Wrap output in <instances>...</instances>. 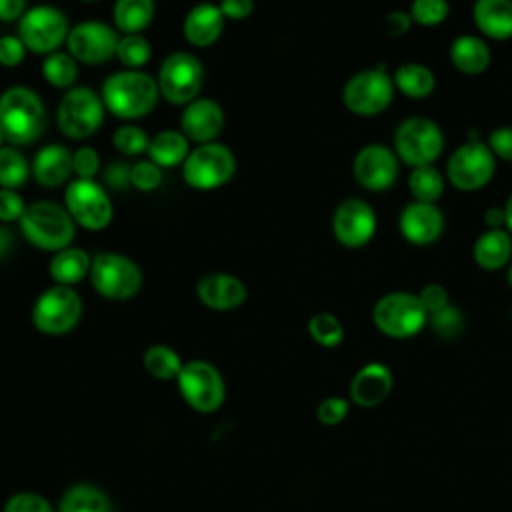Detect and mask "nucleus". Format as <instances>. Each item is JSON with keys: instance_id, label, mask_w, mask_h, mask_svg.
I'll list each match as a JSON object with an SVG mask.
<instances>
[{"instance_id": "nucleus-30", "label": "nucleus", "mask_w": 512, "mask_h": 512, "mask_svg": "<svg viewBox=\"0 0 512 512\" xmlns=\"http://www.w3.org/2000/svg\"><path fill=\"white\" fill-rule=\"evenodd\" d=\"M190 154L188 138L182 130H162L158 132L148 146V156L160 168H172L184 164L186 156Z\"/></svg>"}, {"instance_id": "nucleus-14", "label": "nucleus", "mask_w": 512, "mask_h": 512, "mask_svg": "<svg viewBox=\"0 0 512 512\" xmlns=\"http://www.w3.org/2000/svg\"><path fill=\"white\" fill-rule=\"evenodd\" d=\"M64 208L86 230H102L110 224L114 208L108 192L94 178H76L64 190Z\"/></svg>"}, {"instance_id": "nucleus-37", "label": "nucleus", "mask_w": 512, "mask_h": 512, "mask_svg": "<svg viewBox=\"0 0 512 512\" xmlns=\"http://www.w3.org/2000/svg\"><path fill=\"white\" fill-rule=\"evenodd\" d=\"M308 334L316 344L336 348L344 340V326L334 314L318 312L308 320Z\"/></svg>"}, {"instance_id": "nucleus-38", "label": "nucleus", "mask_w": 512, "mask_h": 512, "mask_svg": "<svg viewBox=\"0 0 512 512\" xmlns=\"http://www.w3.org/2000/svg\"><path fill=\"white\" fill-rule=\"evenodd\" d=\"M152 56V46L142 34H124L116 46V58L128 68H142Z\"/></svg>"}, {"instance_id": "nucleus-33", "label": "nucleus", "mask_w": 512, "mask_h": 512, "mask_svg": "<svg viewBox=\"0 0 512 512\" xmlns=\"http://www.w3.org/2000/svg\"><path fill=\"white\" fill-rule=\"evenodd\" d=\"M446 188V174H442L434 164L410 168L408 190L412 200L436 204Z\"/></svg>"}, {"instance_id": "nucleus-7", "label": "nucleus", "mask_w": 512, "mask_h": 512, "mask_svg": "<svg viewBox=\"0 0 512 512\" xmlns=\"http://www.w3.org/2000/svg\"><path fill=\"white\" fill-rule=\"evenodd\" d=\"M396 88L386 66L364 68L352 74L342 88V104L356 116H378L394 100Z\"/></svg>"}, {"instance_id": "nucleus-48", "label": "nucleus", "mask_w": 512, "mask_h": 512, "mask_svg": "<svg viewBox=\"0 0 512 512\" xmlns=\"http://www.w3.org/2000/svg\"><path fill=\"white\" fill-rule=\"evenodd\" d=\"M26 210V204L18 190L0 188V222H18Z\"/></svg>"}, {"instance_id": "nucleus-20", "label": "nucleus", "mask_w": 512, "mask_h": 512, "mask_svg": "<svg viewBox=\"0 0 512 512\" xmlns=\"http://www.w3.org/2000/svg\"><path fill=\"white\" fill-rule=\"evenodd\" d=\"M224 126V110L212 98H196L184 106L180 128L184 136L196 144L214 142Z\"/></svg>"}, {"instance_id": "nucleus-3", "label": "nucleus", "mask_w": 512, "mask_h": 512, "mask_svg": "<svg viewBox=\"0 0 512 512\" xmlns=\"http://www.w3.org/2000/svg\"><path fill=\"white\" fill-rule=\"evenodd\" d=\"M18 224L24 238L32 246L46 252H58L62 248H68L76 234V222L72 220L68 210L48 200L28 204Z\"/></svg>"}, {"instance_id": "nucleus-51", "label": "nucleus", "mask_w": 512, "mask_h": 512, "mask_svg": "<svg viewBox=\"0 0 512 512\" xmlns=\"http://www.w3.org/2000/svg\"><path fill=\"white\" fill-rule=\"evenodd\" d=\"M220 10L224 18L230 20H242L252 14L254 10V0H220Z\"/></svg>"}, {"instance_id": "nucleus-6", "label": "nucleus", "mask_w": 512, "mask_h": 512, "mask_svg": "<svg viewBox=\"0 0 512 512\" xmlns=\"http://www.w3.org/2000/svg\"><path fill=\"white\" fill-rule=\"evenodd\" d=\"M444 174L448 184L460 192L482 190L496 174V156L486 142L470 138L450 152Z\"/></svg>"}, {"instance_id": "nucleus-55", "label": "nucleus", "mask_w": 512, "mask_h": 512, "mask_svg": "<svg viewBox=\"0 0 512 512\" xmlns=\"http://www.w3.org/2000/svg\"><path fill=\"white\" fill-rule=\"evenodd\" d=\"M12 246H14V238H12L10 230L0 226V258H4L12 250Z\"/></svg>"}, {"instance_id": "nucleus-9", "label": "nucleus", "mask_w": 512, "mask_h": 512, "mask_svg": "<svg viewBox=\"0 0 512 512\" xmlns=\"http://www.w3.org/2000/svg\"><path fill=\"white\" fill-rule=\"evenodd\" d=\"M236 170V158L226 144H198L182 164V176L190 188L214 190L224 186Z\"/></svg>"}, {"instance_id": "nucleus-44", "label": "nucleus", "mask_w": 512, "mask_h": 512, "mask_svg": "<svg viewBox=\"0 0 512 512\" xmlns=\"http://www.w3.org/2000/svg\"><path fill=\"white\" fill-rule=\"evenodd\" d=\"M348 400L340 396H328L324 398L316 408V418L326 426H336L348 416Z\"/></svg>"}, {"instance_id": "nucleus-53", "label": "nucleus", "mask_w": 512, "mask_h": 512, "mask_svg": "<svg viewBox=\"0 0 512 512\" xmlns=\"http://www.w3.org/2000/svg\"><path fill=\"white\" fill-rule=\"evenodd\" d=\"M106 180L112 186H126V184H130V166H126V164L110 166V170L106 172Z\"/></svg>"}, {"instance_id": "nucleus-12", "label": "nucleus", "mask_w": 512, "mask_h": 512, "mask_svg": "<svg viewBox=\"0 0 512 512\" xmlns=\"http://www.w3.org/2000/svg\"><path fill=\"white\" fill-rule=\"evenodd\" d=\"M82 316V300L72 286L54 284L44 290L32 308V324L36 330L60 336L70 332Z\"/></svg>"}, {"instance_id": "nucleus-13", "label": "nucleus", "mask_w": 512, "mask_h": 512, "mask_svg": "<svg viewBox=\"0 0 512 512\" xmlns=\"http://www.w3.org/2000/svg\"><path fill=\"white\" fill-rule=\"evenodd\" d=\"M70 32L66 14L50 4L34 6L18 20V38L26 50L36 54H52L66 42Z\"/></svg>"}, {"instance_id": "nucleus-22", "label": "nucleus", "mask_w": 512, "mask_h": 512, "mask_svg": "<svg viewBox=\"0 0 512 512\" xmlns=\"http://www.w3.org/2000/svg\"><path fill=\"white\" fill-rule=\"evenodd\" d=\"M196 296L204 306L218 312H226L244 304L248 292L238 276L226 272H210L198 280Z\"/></svg>"}, {"instance_id": "nucleus-49", "label": "nucleus", "mask_w": 512, "mask_h": 512, "mask_svg": "<svg viewBox=\"0 0 512 512\" xmlns=\"http://www.w3.org/2000/svg\"><path fill=\"white\" fill-rule=\"evenodd\" d=\"M26 56V46L22 44V40L18 36L6 34L0 36V64L2 66H18Z\"/></svg>"}, {"instance_id": "nucleus-16", "label": "nucleus", "mask_w": 512, "mask_h": 512, "mask_svg": "<svg viewBox=\"0 0 512 512\" xmlns=\"http://www.w3.org/2000/svg\"><path fill=\"white\" fill-rule=\"evenodd\" d=\"M376 212L364 198H344L332 212V234L348 250L364 248L376 234Z\"/></svg>"}, {"instance_id": "nucleus-26", "label": "nucleus", "mask_w": 512, "mask_h": 512, "mask_svg": "<svg viewBox=\"0 0 512 512\" xmlns=\"http://www.w3.org/2000/svg\"><path fill=\"white\" fill-rule=\"evenodd\" d=\"M472 22L482 38H512V0H474Z\"/></svg>"}, {"instance_id": "nucleus-31", "label": "nucleus", "mask_w": 512, "mask_h": 512, "mask_svg": "<svg viewBox=\"0 0 512 512\" xmlns=\"http://www.w3.org/2000/svg\"><path fill=\"white\" fill-rule=\"evenodd\" d=\"M114 24L124 34H140L154 18V0H116Z\"/></svg>"}, {"instance_id": "nucleus-35", "label": "nucleus", "mask_w": 512, "mask_h": 512, "mask_svg": "<svg viewBox=\"0 0 512 512\" xmlns=\"http://www.w3.org/2000/svg\"><path fill=\"white\" fill-rule=\"evenodd\" d=\"M30 166L26 156L14 148V146H2L0 148V188L18 190L24 186L30 174Z\"/></svg>"}, {"instance_id": "nucleus-24", "label": "nucleus", "mask_w": 512, "mask_h": 512, "mask_svg": "<svg viewBox=\"0 0 512 512\" xmlns=\"http://www.w3.org/2000/svg\"><path fill=\"white\" fill-rule=\"evenodd\" d=\"M452 66L464 76H480L492 62L488 42L480 34H460L448 46Z\"/></svg>"}, {"instance_id": "nucleus-57", "label": "nucleus", "mask_w": 512, "mask_h": 512, "mask_svg": "<svg viewBox=\"0 0 512 512\" xmlns=\"http://www.w3.org/2000/svg\"><path fill=\"white\" fill-rule=\"evenodd\" d=\"M506 280H508V286L512 288V262H510L508 268H506Z\"/></svg>"}, {"instance_id": "nucleus-2", "label": "nucleus", "mask_w": 512, "mask_h": 512, "mask_svg": "<svg viewBox=\"0 0 512 512\" xmlns=\"http://www.w3.org/2000/svg\"><path fill=\"white\" fill-rule=\"evenodd\" d=\"M44 126V102L32 88L10 86L0 94V128L12 146L32 144Z\"/></svg>"}, {"instance_id": "nucleus-5", "label": "nucleus", "mask_w": 512, "mask_h": 512, "mask_svg": "<svg viewBox=\"0 0 512 512\" xmlns=\"http://www.w3.org/2000/svg\"><path fill=\"white\" fill-rule=\"evenodd\" d=\"M372 322L384 336L406 340L424 330L428 324V312L418 300V294L394 290L376 300L372 308Z\"/></svg>"}, {"instance_id": "nucleus-41", "label": "nucleus", "mask_w": 512, "mask_h": 512, "mask_svg": "<svg viewBox=\"0 0 512 512\" xmlns=\"http://www.w3.org/2000/svg\"><path fill=\"white\" fill-rule=\"evenodd\" d=\"M130 184L136 190L152 192L162 184V168L152 160H140L130 166Z\"/></svg>"}, {"instance_id": "nucleus-18", "label": "nucleus", "mask_w": 512, "mask_h": 512, "mask_svg": "<svg viewBox=\"0 0 512 512\" xmlns=\"http://www.w3.org/2000/svg\"><path fill=\"white\" fill-rule=\"evenodd\" d=\"M118 34L100 20H84L70 28L66 46L76 62L102 64L116 56Z\"/></svg>"}, {"instance_id": "nucleus-10", "label": "nucleus", "mask_w": 512, "mask_h": 512, "mask_svg": "<svg viewBox=\"0 0 512 512\" xmlns=\"http://www.w3.org/2000/svg\"><path fill=\"white\" fill-rule=\"evenodd\" d=\"M104 120V102L102 96L96 94L88 86L70 88L56 112V122L60 132L70 140H84L92 136Z\"/></svg>"}, {"instance_id": "nucleus-27", "label": "nucleus", "mask_w": 512, "mask_h": 512, "mask_svg": "<svg viewBox=\"0 0 512 512\" xmlns=\"http://www.w3.org/2000/svg\"><path fill=\"white\" fill-rule=\"evenodd\" d=\"M72 172V154L62 144H46L34 156L32 174L44 188H58L66 184Z\"/></svg>"}, {"instance_id": "nucleus-29", "label": "nucleus", "mask_w": 512, "mask_h": 512, "mask_svg": "<svg viewBox=\"0 0 512 512\" xmlns=\"http://www.w3.org/2000/svg\"><path fill=\"white\" fill-rule=\"evenodd\" d=\"M90 266H92V258L88 256L86 250L68 246L54 252L48 272L56 284L74 286L80 280H84L86 274H90Z\"/></svg>"}, {"instance_id": "nucleus-8", "label": "nucleus", "mask_w": 512, "mask_h": 512, "mask_svg": "<svg viewBox=\"0 0 512 512\" xmlns=\"http://www.w3.org/2000/svg\"><path fill=\"white\" fill-rule=\"evenodd\" d=\"M90 282L94 290L108 300H128L142 288L140 266L118 252H102L92 258Z\"/></svg>"}, {"instance_id": "nucleus-28", "label": "nucleus", "mask_w": 512, "mask_h": 512, "mask_svg": "<svg viewBox=\"0 0 512 512\" xmlns=\"http://www.w3.org/2000/svg\"><path fill=\"white\" fill-rule=\"evenodd\" d=\"M396 92L406 98L422 100L436 90V74L432 68L420 62H404L392 72Z\"/></svg>"}, {"instance_id": "nucleus-46", "label": "nucleus", "mask_w": 512, "mask_h": 512, "mask_svg": "<svg viewBox=\"0 0 512 512\" xmlns=\"http://www.w3.org/2000/svg\"><path fill=\"white\" fill-rule=\"evenodd\" d=\"M496 160L512 162V126H498L494 128L488 138L484 140Z\"/></svg>"}, {"instance_id": "nucleus-4", "label": "nucleus", "mask_w": 512, "mask_h": 512, "mask_svg": "<svg viewBox=\"0 0 512 512\" xmlns=\"http://www.w3.org/2000/svg\"><path fill=\"white\" fill-rule=\"evenodd\" d=\"M392 150L408 168L434 164L444 152V132L428 116H408L394 130Z\"/></svg>"}, {"instance_id": "nucleus-17", "label": "nucleus", "mask_w": 512, "mask_h": 512, "mask_svg": "<svg viewBox=\"0 0 512 512\" xmlns=\"http://www.w3.org/2000/svg\"><path fill=\"white\" fill-rule=\"evenodd\" d=\"M352 176L368 192H386L400 176V160L392 146L372 142L356 152Z\"/></svg>"}, {"instance_id": "nucleus-52", "label": "nucleus", "mask_w": 512, "mask_h": 512, "mask_svg": "<svg viewBox=\"0 0 512 512\" xmlns=\"http://www.w3.org/2000/svg\"><path fill=\"white\" fill-rule=\"evenodd\" d=\"M26 0H0V22H14L24 16Z\"/></svg>"}, {"instance_id": "nucleus-58", "label": "nucleus", "mask_w": 512, "mask_h": 512, "mask_svg": "<svg viewBox=\"0 0 512 512\" xmlns=\"http://www.w3.org/2000/svg\"><path fill=\"white\" fill-rule=\"evenodd\" d=\"M4 140H6V136H4V132H2V128H0V148L4 146Z\"/></svg>"}, {"instance_id": "nucleus-19", "label": "nucleus", "mask_w": 512, "mask_h": 512, "mask_svg": "<svg viewBox=\"0 0 512 512\" xmlns=\"http://www.w3.org/2000/svg\"><path fill=\"white\" fill-rule=\"evenodd\" d=\"M446 220L438 204L408 202L398 214V230L402 238L412 246H430L444 232Z\"/></svg>"}, {"instance_id": "nucleus-59", "label": "nucleus", "mask_w": 512, "mask_h": 512, "mask_svg": "<svg viewBox=\"0 0 512 512\" xmlns=\"http://www.w3.org/2000/svg\"><path fill=\"white\" fill-rule=\"evenodd\" d=\"M82 2H98V0H82Z\"/></svg>"}, {"instance_id": "nucleus-23", "label": "nucleus", "mask_w": 512, "mask_h": 512, "mask_svg": "<svg viewBox=\"0 0 512 512\" xmlns=\"http://www.w3.org/2000/svg\"><path fill=\"white\" fill-rule=\"evenodd\" d=\"M224 30V14L218 4L200 2L192 6L184 18V38L198 48L212 46Z\"/></svg>"}, {"instance_id": "nucleus-42", "label": "nucleus", "mask_w": 512, "mask_h": 512, "mask_svg": "<svg viewBox=\"0 0 512 512\" xmlns=\"http://www.w3.org/2000/svg\"><path fill=\"white\" fill-rule=\"evenodd\" d=\"M428 322H430L432 330L442 338L456 336L464 326V318H462L460 310L454 308L452 304H448L444 310L428 316Z\"/></svg>"}, {"instance_id": "nucleus-54", "label": "nucleus", "mask_w": 512, "mask_h": 512, "mask_svg": "<svg viewBox=\"0 0 512 512\" xmlns=\"http://www.w3.org/2000/svg\"><path fill=\"white\" fill-rule=\"evenodd\" d=\"M484 226H486V228H506L504 208H502V206H490V208L484 212Z\"/></svg>"}, {"instance_id": "nucleus-47", "label": "nucleus", "mask_w": 512, "mask_h": 512, "mask_svg": "<svg viewBox=\"0 0 512 512\" xmlns=\"http://www.w3.org/2000/svg\"><path fill=\"white\" fill-rule=\"evenodd\" d=\"M100 168V156L94 148L82 146L72 154V170L78 178H94Z\"/></svg>"}, {"instance_id": "nucleus-25", "label": "nucleus", "mask_w": 512, "mask_h": 512, "mask_svg": "<svg viewBox=\"0 0 512 512\" xmlns=\"http://www.w3.org/2000/svg\"><path fill=\"white\" fill-rule=\"evenodd\" d=\"M472 260L486 272L508 268L512 262V234L506 228H486L472 244Z\"/></svg>"}, {"instance_id": "nucleus-39", "label": "nucleus", "mask_w": 512, "mask_h": 512, "mask_svg": "<svg viewBox=\"0 0 512 512\" xmlns=\"http://www.w3.org/2000/svg\"><path fill=\"white\" fill-rule=\"evenodd\" d=\"M408 14L412 18V24H418L422 28H434L448 18L450 2L448 0H412Z\"/></svg>"}, {"instance_id": "nucleus-50", "label": "nucleus", "mask_w": 512, "mask_h": 512, "mask_svg": "<svg viewBox=\"0 0 512 512\" xmlns=\"http://www.w3.org/2000/svg\"><path fill=\"white\" fill-rule=\"evenodd\" d=\"M382 28L390 38H400L412 28V18L408 10H392L384 16Z\"/></svg>"}, {"instance_id": "nucleus-36", "label": "nucleus", "mask_w": 512, "mask_h": 512, "mask_svg": "<svg viewBox=\"0 0 512 512\" xmlns=\"http://www.w3.org/2000/svg\"><path fill=\"white\" fill-rule=\"evenodd\" d=\"M182 366L180 356L166 344H154L144 352V368L158 380L176 378Z\"/></svg>"}, {"instance_id": "nucleus-32", "label": "nucleus", "mask_w": 512, "mask_h": 512, "mask_svg": "<svg viewBox=\"0 0 512 512\" xmlns=\"http://www.w3.org/2000/svg\"><path fill=\"white\" fill-rule=\"evenodd\" d=\"M58 512H114V506L100 488L76 484L64 492Z\"/></svg>"}, {"instance_id": "nucleus-40", "label": "nucleus", "mask_w": 512, "mask_h": 512, "mask_svg": "<svg viewBox=\"0 0 512 512\" xmlns=\"http://www.w3.org/2000/svg\"><path fill=\"white\" fill-rule=\"evenodd\" d=\"M112 144H114V148L118 152H122L126 156H138L142 152H148L150 138H148V134L140 126L124 124V126L114 130Z\"/></svg>"}, {"instance_id": "nucleus-21", "label": "nucleus", "mask_w": 512, "mask_h": 512, "mask_svg": "<svg viewBox=\"0 0 512 512\" xmlns=\"http://www.w3.org/2000/svg\"><path fill=\"white\" fill-rule=\"evenodd\" d=\"M394 376L382 362L364 364L350 380V400L362 408L380 406L392 392Z\"/></svg>"}, {"instance_id": "nucleus-15", "label": "nucleus", "mask_w": 512, "mask_h": 512, "mask_svg": "<svg viewBox=\"0 0 512 512\" xmlns=\"http://www.w3.org/2000/svg\"><path fill=\"white\" fill-rule=\"evenodd\" d=\"M178 390L188 406L198 412H214L222 406L226 388L222 374L206 360H190L176 376Z\"/></svg>"}, {"instance_id": "nucleus-56", "label": "nucleus", "mask_w": 512, "mask_h": 512, "mask_svg": "<svg viewBox=\"0 0 512 512\" xmlns=\"http://www.w3.org/2000/svg\"><path fill=\"white\" fill-rule=\"evenodd\" d=\"M504 218H506V230L512 234V192H510V196L506 198V202H504Z\"/></svg>"}, {"instance_id": "nucleus-43", "label": "nucleus", "mask_w": 512, "mask_h": 512, "mask_svg": "<svg viewBox=\"0 0 512 512\" xmlns=\"http://www.w3.org/2000/svg\"><path fill=\"white\" fill-rule=\"evenodd\" d=\"M4 512H54V508L42 494L16 492L6 500Z\"/></svg>"}, {"instance_id": "nucleus-34", "label": "nucleus", "mask_w": 512, "mask_h": 512, "mask_svg": "<svg viewBox=\"0 0 512 512\" xmlns=\"http://www.w3.org/2000/svg\"><path fill=\"white\" fill-rule=\"evenodd\" d=\"M42 76L54 88H70L78 76L76 60L70 52H52L42 60Z\"/></svg>"}, {"instance_id": "nucleus-1", "label": "nucleus", "mask_w": 512, "mask_h": 512, "mask_svg": "<svg viewBox=\"0 0 512 512\" xmlns=\"http://www.w3.org/2000/svg\"><path fill=\"white\" fill-rule=\"evenodd\" d=\"M104 108L122 120L142 118L158 104V82L142 70H122L110 74L102 84Z\"/></svg>"}, {"instance_id": "nucleus-45", "label": "nucleus", "mask_w": 512, "mask_h": 512, "mask_svg": "<svg viewBox=\"0 0 512 512\" xmlns=\"http://www.w3.org/2000/svg\"><path fill=\"white\" fill-rule=\"evenodd\" d=\"M418 300L422 302V306L428 312V316H432V314L444 310L450 304V294H448V290L442 284L430 282V284L420 288Z\"/></svg>"}, {"instance_id": "nucleus-11", "label": "nucleus", "mask_w": 512, "mask_h": 512, "mask_svg": "<svg viewBox=\"0 0 512 512\" xmlns=\"http://www.w3.org/2000/svg\"><path fill=\"white\" fill-rule=\"evenodd\" d=\"M156 82L160 96L170 104H190L202 88L204 66L194 54L176 50L162 60Z\"/></svg>"}]
</instances>
